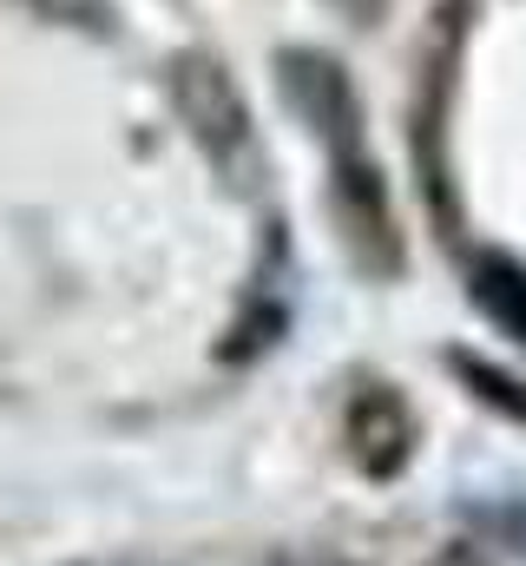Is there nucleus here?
Here are the masks:
<instances>
[{"instance_id":"3","label":"nucleus","mask_w":526,"mask_h":566,"mask_svg":"<svg viewBox=\"0 0 526 566\" xmlns=\"http://www.w3.org/2000/svg\"><path fill=\"white\" fill-rule=\"evenodd\" d=\"M474 303H481L507 336H520L526 343V271L520 264H507V258H481V264H474Z\"/></svg>"},{"instance_id":"4","label":"nucleus","mask_w":526,"mask_h":566,"mask_svg":"<svg viewBox=\"0 0 526 566\" xmlns=\"http://www.w3.org/2000/svg\"><path fill=\"white\" fill-rule=\"evenodd\" d=\"M40 7L73 20V27H113V0H40Z\"/></svg>"},{"instance_id":"2","label":"nucleus","mask_w":526,"mask_h":566,"mask_svg":"<svg viewBox=\"0 0 526 566\" xmlns=\"http://www.w3.org/2000/svg\"><path fill=\"white\" fill-rule=\"evenodd\" d=\"M283 93H290V106L309 119V133L329 139L336 158H356V93H349V80H343L329 60H316V53H283Z\"/></svg>"},{"instance_id":"6","label":"nucleus","mask_w":526,"mask_h":566,"mask_svg":"<svg viewBox=\"0 0 526 566\" xmlns=\"http://www.w3.org/2000/svg\"><path fill=\"white\" fill-rule=\"evenodd\" d=\"M290 566H343V560H290Z\"/></svg>"},{"instance_id":"1","label":"nucleus","mask_w":526,"mask_h":566,"mask_svg":"<svg viewBox=\"0 0 526 566\" xmlns=\"http://www.w3.org/2000/svg\"><path fill=\"white\" fill-rule=\"evenodd\" d=\"M171 99L191 126V139L211 151V165L231 178V185H251L257 178V133H251V106L238 99L231 73L218 60H178L171 66Z\"/></svg>"},{"instance_id":"5","label":"nucleus","mask_w":526,"mask_h":566,"mask_svg":"<svg viewBox=\"0 0 526 566\" xmlns=\"http://www.w3.org/2000/svg\"><path fill=\"white\" fill-rule=\"evenodd\" d=\"M428 566H494V560H487L481 547H441V554H434Z\"/></svg>"}]
</instances>
